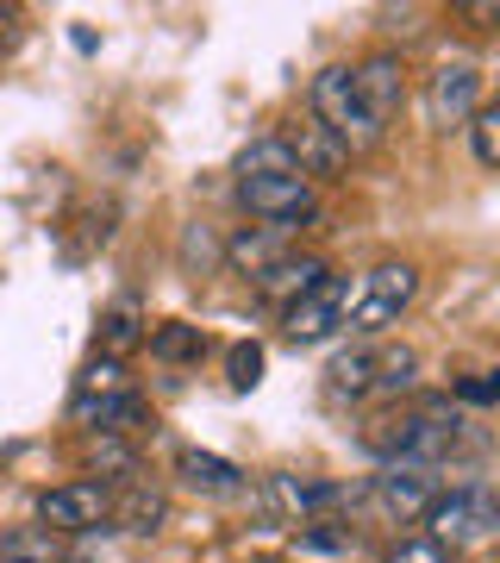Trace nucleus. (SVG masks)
I'll use <instances>...</instances> for the list:
<instances>
[{
    "label": "nucleus",
    "mask_w": 500,
    "mask_h": 563,
    "mask_svg": "<svg viewBox=\"0 0 500 563\" xmlns=\"http://www.w3.org/2000/svg\"><path fill=\"white\" fill-rule=\"evenodd\" d=\"M413 295H420V269L413 263H376L369 276L351 282V313H344V325L363 332V339H376V332H388L413 307Z\"/></svg>",
    "instance_id": "f257e3e1"
},
{
    "label": "nucleus",
    "mask_w": 500,
    "mask_h": 563,
    "mask_svg": "<svg viewBox=\"0 0 500 563\" xmlns=\"http://www.w3.org/2000/svg\"><path fill=\"white\" fill-rule=\"evenodd\" d=\"M313 120H320L344 151H369V144H381L376 113H369L363 95H357V69H344V63H332V69L313 76Z\"/></svg>",
    "instance_id": "f03ea898"
},
{
    "label": "nucleus",
    "mask_w": 500,
    "mask_h": 563,
    "mask_svg": "<svg viewBox=\"0 0 500 563\" xmlns=\"http://www.w3.org/2000/svg\"><path fill=\"white\" fill-rule=\"evenodd\" d=\"M413 369H420V357L407 344H357V351H344L332 363V388L338 395H376V401H388V395H400V388L413 383Z\"/></svg>",
    "instance_id": "7ed1b4c3"
},
{
    "label": "nucleus",
    "mask_w": 500,
    "mask_h": 563,
    "mask_svg": "<svg viewBox=\"0 0 500 563\" xmlns=\"http://www.w3.org/2000/svg\"><path fill=\"white\" fill-rule=\"evenodd\" d=\"M425 539L432 544H451V551H469V544H488L495 539V495L488 488H451V495H438V501L425 507Z\"/></svg>",
    "instance_id": "20e7f679"
},
{
    "label": "nucleus",
    "mask_w": 500,
    "mask_h": 563,
    "mask_svg": "<svg viewBox=\"0 0 500 563\" xmlns=\"http://www.w3.org/2000/svg\"><path fill=\"white\" fill-rule=\"evenodd\" d=\"M238 201L251 207L257 220H269L276 232H295L300 220H313L320 195H313L307 176H238Z\"/></svg>",
    "instance_id": "39448f33"
},
{
    "label": "nucleus",
    "mask_w": 500,
    "mask_h": 563,
    "mask_svg": "<svg viewBox=\"0 0 500 563\" xmlns=\"http://www.w3.org/2000/svg\"><path fill=\"white\" fill-rule=\"evenodd\" d=\"M113 520V495L107 483H63L38 495V526L44 532H95Z\"/></svg>",
    "instance_id": "423d86ee"
},
{
    "label": "nucleus",
    "mask_w": 500,
    "mask_h": 563,
    "mask_svg": "<svg viewBox=\"0 0 500 563\" xmlns=\"http://www.w3.org/2000/svg\"><path fill=\"white\" fill-rule=\"evenodd\" d=\"M344 313H351V276H325L320 288H307V295L288 307V339L320 344V339H332V332H344Z\"/></svg>",
    "instance_id": "0eeeda50"
},
{
    "label": "nucleus",
    "mask_w": 500,
    "mask_h": 563,
    "mask_svg": "<svg viewBox=\"0 0 500 563\" xmlns=\"http://www.w3.org/2000/svg\"><path fill=\"white\" fill-rule=\"evenodd\" d=\"M425 107H432V125H438V132H463V125L481 113V76H476V63H444L438 76H432Z\"/></svg>",
    "instance_id": "6e6552de"
},
{
    "label": "nucleus",
    "mask_w": 500,
    "mask_h": 563,
    "mask_svg": "<svg viewBox=\"0 0 500 563\" xmlns=\"http://www.w3.org/2000/svg\"><path fill=\"white\" fill-rule=\"evenodd\" d=\"M281 144L295 151V163H300V176H307V181H320V176L332 181V176H344V169H351V151H344V144L332 139L320 120H313V113L288 125V132H281Z\"/></svg>",
    "instance_id": "1a4fd4ad"
},
{
    "label": "nucleus",
    "mask_w": 500,
    "mask_h": 563,
    "mask_svg": "<svg viewBox=\"0 0 500 563\" xmlns=\"http://www.w3.org/2000/svg\"><path fill=\"white\" fill-rule=\"evenodd\" d=\"M357 95H363V107L376 113V125H388L400 113V101H407V69H400V57H369L357 69Z\"/></svg>",
    "instance_id": "9d476101"
},
{
    "label": "nucleus",
    "mask_w": 500,
    "mask_h": 563,
    "mask_svg": "<svg viewBox=\"0 0 500 563\" xmlns=\"http://www.w3.org/2000/svg\"><path fill=\"white\" fill-rule=\"evenodd\" d=\"M376 495L400 520H425V507L438 501V476L432 470H388V476H376Z\"/></svg>",
    "instance_id": "9b49d317"
},
{
    "label": "nucleus",
    "mask_w": 500,
    "mask_h": 563,
    "mask_svg": "<svg viewBox=\"0 0 500 563\" xmlns=\"http://www.w3.org/2000/svg\"><path fill=\"white\" fill-rule=\"evenodd\" d=\"M320 282H325V263H320V257H276V263L257 276V288L269 295V301H288V307H295L300 295H307V288H320Z\"/></svg>",
    "instance_id": "f8f14e48"
},
{
    "label": "nucleus",
    "mask_w": 500,
    "mask_h": 563,
    "mask_svg": "<svg viewBox=\"0 0 500 563\" xmlns=\"http://www.w3.org/2000/svg\"><path fill=\"white\" fill-rule=\"evenodd\" d=\"M238 176H300V163H295V151L281 144V132H269V139H257L238 157Z\"/></svg>",
    "instance_id": "ddd939ff"
},
{
    "label": "nucleus",
    "mask_w": 500,
    "mask_h": 563,
    "mask_svg": "<svg viewBox=\"0 0 500 563\" xmlns=\"http://www.w3.org/2000/svg\"><path fill=\"white\" fill-rule=\"evenodd\" d=\"M276 239H281L276 225H263V232H238V239H232V263H238V269H251V276H263V269L281 257Z\"/></svg>",
    "instance_id": "4468645a"
},
{
    "label": "nucleus",
    "mask_w": 500,
    "mask_h": 563,
    "mask_svg": "<svg viewBox=\"0 0 500 563\" xmlns=\"http://www.w3.org/2000/svg\"><path fill=\"white\" fill-rule=\"evenodd\" d=\"M181 470H188V483L220 488V495H232V488H238V470H232L225 457H207V451H181Z\"/></svg>",
    "instance_id": "2eb2a0df"
},
{
    "label": "nucleus",
    "mask_w": 500,
    "mask_h": 563,
    "mask_svg": "<svg viewBox=\"0 0 500 563\" xmlns=\"http://www.w3.org/2000/svg\"><path fill=\"white\" fill-rule=\"evenodd\" d=\"M469 144H476L481 169H495L500 163V107H481L476 120H469Z\"/></svg>",
    "instance_id": "dca6fc26"
},
{
    "label": "nucleus",
    "mask_w": 500,
    "mask_h": 563,
    "mask_svg": "<svg viewBox=\"0 0 500 563\" xmlns=\"http://www.w3.org/2000/svg\"><path fill=\"white\" fill-rule=\"evenodd\" d=\"M151 351H157V357H200L207 339H200L195 325H163L157 339H151Z\"/></svg>",
    "instance_id": "f3484780"
},
{
    "label": "nucleus",
    "mask_w": 500,
    "mask_h": 563,
    "mask_svg": "<svg viewBox=\"0 0 500 563\" xmlns=\"http://www.w3.org/2000/svg\"><path fill=\"white\" fill-rule=\"evenodd\" d=\"M88 463H95V470H125V476L138 470V463H132V451H125V444L113 439V432H100V439L88 444Z\"/></svg>",
    "instance_id": "a211bd4d"
},
{
    "label": "nucleus",
    "mask_w": 500,
    "mask_h": 563,
    "mask_svg": "<svg viewBox=\"0 0 500 563\" xmlns=\"http://www.w3.org/2000/svg\"><path fill=\"white\" fill-rule=\"evenodd\" d=\"M138 344V320H132V307H120L113 320H107V351H113V363H120V351H132Z\"/></svg>",
    "instance_id": "6ab92c4d"
},
{
    "label": "nucleus",
    "mask_w": 500,
    "mask_h": 563,
    "mask_svg": "<svg viewBox=\"0 0 500 563\" xmlns=\"http://www.w3.org/2000/svg\"><path fill=\"white\" fill-rule=\"evenodd\" d=\"M257 376H263V351L257 344H238L232 351V388H257Z\"/></svg>",
    "instance_id": "aec40b11"
},
{
    "label": "nucleus",
    "mask_w": 500,
    "mask_h": 563,
    "mask_svg": "<svg viewBox=\"0 0 500 563\" xmlns=\"http://www.w3.org/2000/svg\"><path fill=\"white\" fill-rule=\"evenodd\" d=\"M388 563H451V558H444V544H432V539H407V544L388 551Z\"/></svg>",
    "instance_id": "412c9836"
},
{
    "label": "nucleus",
    "mask_w": 500,
    "mask_h": 563,
    "mask_svg": "<svg viewBox=\"0 0 500 563\" xmlns=\"http://www.w3.org/2000/svg\"><path fill=\"white\" fill-rule=\"evenodd\" d=\"M463 401H476V407H488V401H495V383H463Z\"/></svg>",
    "instance_id": "4be33fe9"
},
{
    "label": "nucleus",
    "mask_w": 500,
    "mask_h": 563,
    "mask_svg": "<svg viewBox=\"0 0 500 563\" xmlns=\"http://www.w3.org/2000/svg\"><path fill=\"white\" fill-rule=\"evenodd\" d=\"M0 563H25V558H7V551H0Z\"/></svg>",
    "instance_id": "5701e85b"
}]
</instances>
